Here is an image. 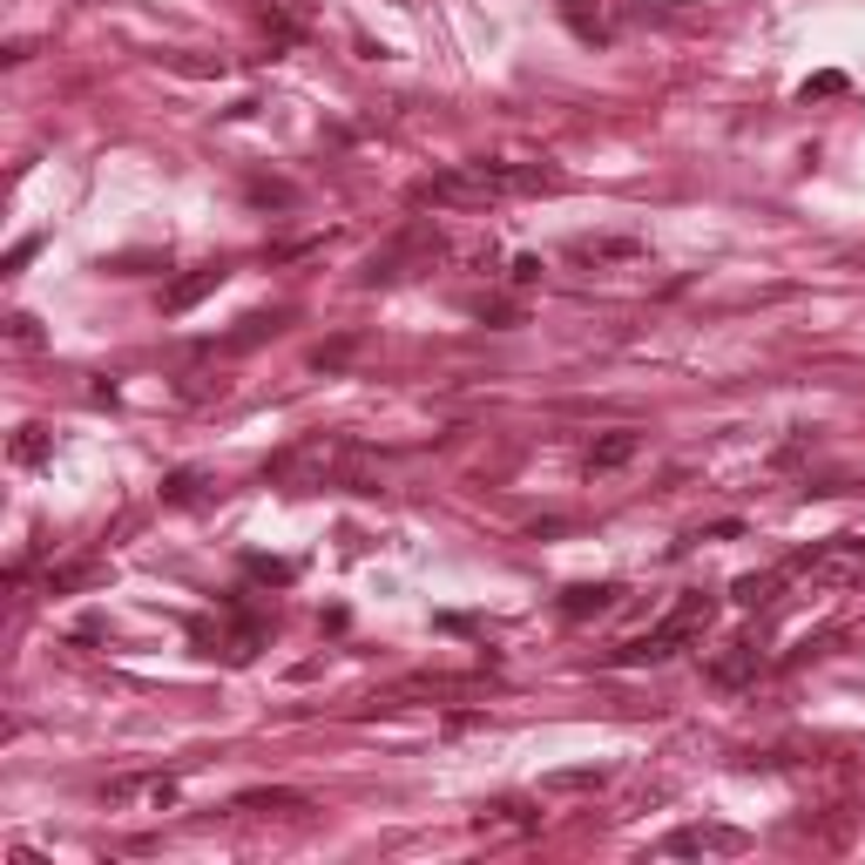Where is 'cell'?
I'll list each match as a JSON object with an SVG mask.
<instances>
[{"instance_id":"obj_23","label":"cell","mask_w":865,"mask_h":865,"mask_svg":"<svg viewBox=\"0 0 865 865\" xmlns=\"http://www.w3.org/2000/svg\"><path fill=\"white\" fill-rule=\"evenodd\" d=\"M392 8H426V0H392Z\"/></svg>"},{"instance_id":"obj_6","label":"cell","mask_w":865,"mask_h":865,"mask_svg":"<svg viewBox=\"0 0 865 865\" xmlns=\"http://www.w3.org/2000/svg\"><path fill=\"white\" fill-rule=\"evenodd\" d=\"M562 257L575 270H622V264H643V238H575Z\"/></svg>"},{"instance_id":"obj_13","label":"cell","mask_w":865,"mask_h":865,"mask_svg":"<svg viewBox=\"0 0 865 865\" xmlns=\"http://www.w3.org/2000/svg\"><path fill=\"white\" fill-rule=\"evenodd\" d=\"M777 581H784V568H771V575H743L730 596H737L743 609H758V602H771V588H777Z\"/></svg>"},{"instance_id":"obj_21","label":"cell","mask_w":865,"mask_h":865,"mask_svg":"<svg viewBox=\"0 0 865 865\" xmlns=\"http://www.w3.org/2000/svg\"><path fill=\"white\" fill-rule=\"evenodd\" d=\"M507 278H515V285H534V278H541V257H515V270H507Z\"/></svg>"},{"instance_id":"obj_4","label":"cell","mask_w":865,"mask_h":865,"mask_svg":"<svg viewBox=\"0 0 865 865\" xmlns=\"http://www.w3.org/2000/svg\"><path fill=\"white\" fill-rule=\"evenodd\" d=\"M338 460H345V447H338V440H298L291 453H278V460H270L264 474L304 494V487H325V481L338 474Z\"/></svg>"},{"instance_id":"obj_22","label":"cell","mask_w":865,"mask_h":865,"mask_svg":"<svg viewBox=\"0 0 865 865\" xmlns=\"http://www.w3.org/2000/svg\"><path fill=\"white\" fill-rule=\"evenodd\" d=\"M34 251H42V238H21V244H14V251H8V270H21V264H27V257H34Z\"/></svg>"},{"instance_id":"obj_8","label":"cell","mask_w":865,"mask_h":865,"mask_svg":"<svg viewBox=\"0 0 865 865\" xmlns=\"http://www.w3.org/2000/svg\"><path fill=\"white\" fill-rule=\"evenodd\" d=\"M223 278H230L223 264H204V270H189V278H176V285L163 291V311H189L196 298H210V291H217Z\"/></svg>"},{"instance_id":"obj_10","label":"cell","mask_w":865,"mask_h":865,"mask_svg":"<svg viewBox=\"0 0 865 865\" xmlns=\"http://www.w3.org/2000/svg\"><path fill=\"white\" fill-rule=\"evenodd\" d=\"M615 596H622L615 581H596V588H568V596H562V615H602V609H615Z\"/></svg>"},{"instance_id":"obj_2","label":"cell","mask_w":865,"mask_h":865,"mask_svg":"<svg viewBox=\"0 0 865 865\" xmlns=\"http://www.w3.org/2000/svg\"><path fill=\"white\" fill-rule=\"evenodd\" d=\"M717 615V596H703V588H690V596L670 609V615H662L656 628H649V636H636V643H622L609 662H615V670H643V662H670L690 636H696V628L703 622H711Z\"/></svg>"},{"instance_id":"obj_11","label":"cell","mask_w":865,"mask_h":865,"mask_svg":"<svg viewBox=\"0 0 865 865\" xmlns=\"http://www.w3.org/2000/svg\"><path fill=\"white\" fill-rule=\"evenodd\" d=\"M474 824H481V832H534L541 811H528V805H494V811H481Z\"/></svg>"},{"instance_id":"obj_15","label":"cell","mask_w":865,"mask_h":865,"mask_svg":"<svg viewBox=\"0 0 865 865\" xmlns=\"http://www.w3.org/2000/svg\"><path fill=\"white\" fill-rule=\"evenodd\" d=\"M238 811H304V798L298 792H244Z\"/></svg>"},{"instance_id":"obj_20","label":"cell","mask_w":865,"mask_h":865,"mask_svg":"<svg viewBox=\"0 0 865 865\" xmlns=\"http://www.w3.org/2000/svg\"><path fill=\"white\" fill-rule=\"evenodd\" d=\"M839 89H845V74H818V82H805V102L811 95H839Z\"/></svg>"},{"instance_id":"obj_14","label":"cell","mask_w":865,"mask_h":865,"mask_svg":"<svg viewBox=\"0 0 865 865\" xmlns=\"http://www.w3.org/2000/svg\"><path fill=\"white\" fill-rule=\"evenodd\" d=\"M48 447H55V440H48V426H21L14 460H21V466H42V460H48Z\"/></svg>"},{"instance_id":"obj_9","label":"cell","mask_w":865,"mask_h":865,"mask_svg":"<svg viewBox=\"0 0 865 865\" xmlns=\"http://www.w3.org/2000/svg\"><path fill=\"white\" fill-rule=\"evenodd\" d=\"M751 677H758V649H751V643H730V649L711 662V683H717V690H743Z\"/></svg>"},{"instance_id":"obj_18","label":"cell","mask_w":865,"mask_h":865,"mask_svg":"<svg viewBox=\"0 0 865 865\" xmlns=\"http://www.w3.org/2000/svg\"><path fill=\"white\" fill-rule=\"evenodd\" d=\"M196 487H204V474H170L163 500H196Z\"/></svg>"},{"instance_id":"obj_19","label":"cell","mask_w":865,"mask_h":865,"mask_svg":"<svg viewBox=\"0 0 865 865\" xmlns=\"http://www.w3.org/2000/svg\"><path fill=\"white\" fill-rule=\"evenodd\" d=\"M257 204H291V183H251Z\"/></svg>"},{"instance_id":"obj_3","label":"cell","mask_w":865,"mask_h":865,"mask_svg":"<svg viewBox=\"0 0 865 865\" xmlns=\"http://www.w3.org/2000/svg\"><path fill=\"white\" fill-rule=\"evenodd\" d=\"M183 798V784L170 771H115L102 784V805L108 811H170Z\"/></svg>"},{"instance_id":"obj_7","label":"cell","mask_w":865,"mask_h":865,"mask_svg":"<svg viewBox=\"0 0 865 865\" xmlns=\"http://www.w3.org/2000/svg\"><path fill=\"white\" fill-rule=\"evenodd\" d=\"M636 447H643V432H628V426L602 432V440H596V453H588V474H615V466H628V460H636Z\"/></svg>"},{"instance_id":"obj_16","label":"cell","mask_w":865,"mask_h":865,"mask_svg":"<svg viewBox=\"0 0 865 865\" xmlns=\"http://www.w3.org/2000/svg\"><path fill=\"white\" fill-rule=\"evenodd\" d=\"M602 777L609 771H555V777H547V792H596Z\"/></svg>"},{"instance_id":"obj_17","label":"cell","mask_w":865,"mask_h":865,"mask_svg":"<svg viewBox=\"0 0 865 865\" xmlns=\"http://www.w3.org/2000/svg\"><path fill=\"white\" fill-rule=\"evenodd\" d=\"M95 575H102L95 562H82V568H55V575H48V588H82V581H95Z\"/></svg>"},{"instance_id":"obj_1","label":"cell","mask_w":865,"mask_h":865,"mask_svg":"<svg viewBox=\"0 0 865 865\" xmlns=\"http://www.w3.org/2000/svg\"><path fill=\"white\" fill-rule=\"evenodd\" d=\"M562 189L555 163H453L440 176H419L413 183V210H494V204H515V196H547Z\"/></svg>"},{"instance_id":"obj_5","label":"cell","mask_w":865,"mask_h":865,"mask_svg":"<svg viewBox=\"0 0 865 865\" xmlns=\"http://www.w3.org/2000/svg\"><path fill=\"white\" fill-rule=\"evenodd\" d=\"M662 858H696V852H717V858H737V852H751V839L730 832V824H683V832H670L656 845Z\"/></svg>"},{"instance_id":"obj_12","label":"cell","mask_w":865,"mask_h":865,"mask_svg":"<svg viewBox=\"0 0 865 865\" xmlns=\"http://www.w3.org/2000/svg\"><path fill=\"white\" fill-rule=\"evenodd\" d=\"M8 345H14V351H42V345H48L42 319H34V311H14V319H8Z\"/></svg>"}]
</instances>
